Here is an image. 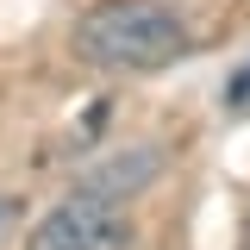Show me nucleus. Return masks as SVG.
Wrapping results in <instances>:
<instances>
[{
	"instance_id": "1",
	"label": "nucleus",
	"mask_w": 250,
	"mask_h": 250,
	"mask_svg": "<svg viewBox=\"0 0 250 250\" xmlns=\"http://www.w3.org/2000/svg\"><path fill=\"white\" fill-rule=\"evenodd\" d=\"M75 50L100 69H163L188 50V31L163 0H100L75 19Z\"/></svg>"
},
{
	"instance_id": "3",
	"label": "nucleus",
	"mask_w": 250,
	"mask_h": 250,
	"mask_svg": "<svg viewBox=\"0 0 250 250\" xmlns=\"http://www.w3.org/2000/svg\"><path fill=\"white\" fill-rule=\"evenodd\" d=\"M13 219H19V200H0V231H6Z\"/></svg>"
},
{
	"instance_id": "2",
	"label": "nucleus",
	"mask_w": 250,
	"mask_h": 250,
	"mask_svg": "<svg viewBox=\"0 0 250 250\" xmlns=\"http://www.w3.org/2000/svg\"><path fill=\"white\" fill-rule=\"evenodd\" d=\"M31 250H131V225L106 194L82 188V194H69L62 207H50L38 219Z\"/></svg>"
}]
</instances>
